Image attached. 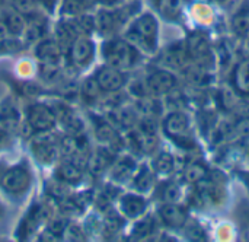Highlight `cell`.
Segmentation results:
<instances>
[{
	"mask_svg": "<svg viewBox=\"0 0 249 242\" xmlns=\"http://www.w3.org/2000/svg\"><path fill=\"white\" fill-rule=\"evenodd\" d=\"M159 23L153 13L144 12L139 15L130 25L125 34V39L134 47L147 53H155L158 48Z\"/></svg>",
	"mask_w": 249,
	"mask_h": 242,
	"instance_id": "1",
	"label": "cell"
},
{
	"mask_svg": "<svg viewBox=\"0 0 249 242\" xmlns=\"http://www.w3.org/2000/svg\"><path fill=\"white\" fill-rule=\"evenodd\" d=\"M102 56L108 66L127 70L137 64L139 48L124 38H111L102 45Z\"/></svg>",
	"mask_w": 249,
	"mask_h": 242,
	"instance_id": "2",
	"label": "cell"
},
{
	"mask_svg": "<svg viewBox=\"0 0 249 242\" xmlns=\"http://www.w3.org/2000/svg\"><path fill=\"white\" fill-rule=\"evenodd\" d=\"M163 131L177 145L182 148H193L194 140L190 133V120L187 114L181 111H174L168 114L163 120Z\"/></svg>",
	"mask_w": 249,
	"mask_h": 242,
	"instance_id": "3",
	"label": "cell"
},
{
	"mask_svg": "<svg viewBox=\"0 0 249 242\" xmlns=\"http://www.w3.org/2000/svg\"><path fill=\"white\" fill-rule=\"evenodd\" d=\"M31 184H32V174L25 164H19L4 169L0 178L1 188L12 196L25 194L29 190Z\"/></svg>",
	"mask_w": 249,
	"mask_h": 242,
	"instance_id": "4",
	"label": "cell"
},
{
	"mask_svg": "<svg viewBox=\"0 0 249 242\" xmlns=\"http://www.w3.org/2000/svg\"><path fill=\"white\" fill-rule=\"evenodd\" d=\"M31 150L34 158L42 165H51L58 158L60 148L50 131H39V134L32 140Z\"/></svg>",
	"mask_w": 249,
	"mask_h": 242,
	"instance_id": "5",
	"label": "cell"
},
{
	"mask_svg": "<svg viewBox=\"0 0 249 242\" xmlns=\"http://www.w3.org/2000/svg\"><path fill=\"white\" fill-rule=\"evenodd\" d=\"M26 121L34 131H51L57 124L55 111L45 104H34L26 111Z\"/></svg>",
	"mask_w": 249,
	"mask_h": 242,
	"instance_id": "6",
	"label": "cell"
},
{
	"mask_svg": "<svg viewBox=\"0 0 249 242\" xmlns=\"http://www.w3.org/2000/svg\"><path fill=\"white\" fill-rule=\"evenodd\" d=\"M69 50H70L71 64L79 67V69H83V67L89 66L93 61L95 44H93V41L89 37H85V35L77 37L73 41V44L70 45Z\"/></svg>",
	"mask_w": 249,
	"mask_h": 242,
	"instance_id": "7",
	"label": "cell"
},
{
	"mask_svg": "<svg viewBox=\"0 0 249 242\" xmlns=\"http://www.w3.org/2000/svg\"><path fill=\"white\" fill-rule=\"evenodd\" d=\"M93 77L98 82L101 91L107 92V93L118 92L125 85V76L123 73V70L115 69V67L108 66V64L104 67H99Z\"/></svg>",
	"mask_w": 249,
	"mask_h": 242,
	"instance_id": "8",
	"label": "cell"
},
{
	"mask_svg": "<svg viewBox=\"0 0 249 242\" xmlns=\"http://www.w3.org/2000/svg\"><path fill=\"white\" fill-rule=\"evenodd\" d=\"M177 86V77L169 70H155L146 79V88L150 95L160 96L171 92Z\"/></svg>",
	"mask_w": 249,
	"mask_h": 242,
	"instance_id": "9",
	"label": "cell"
},
{
	"mask_svg": "<svg viewBox=\"0 0 249 242\" xmlns=\"http://www.w3.org/2000/svg\"><path fill=\"white\" fill-rule=\"evenodd\" d=\"M147 209V202L143 196L127 193L120 197V212L127 219H139L144 215Z\"/></svg>",
	"mask_w": 249,
	"mask_h": 242,
	"instance_id": "10",
	"label": "cell"
},
{
	"mask_svg": "<svg viewBox=\"0 0 249 242\" xmlns=\"http://www.w3.org/2000/svg\"><path fill=\"white\" fill-rule=\"evenodd\" d=\"M61 54H63V48L54 38H44L35 47V56L41 63L58 64Z\"/></svg>",
	"mask_w": 249,
	"mask_h": 242,
	"instance_id": "11",
	"label": "cell"
},
{
	"mask_svg": "<svg viewBox=\"0 0 249 242\" xmlns=\"http://www.w3.org/2000/svg\"><path fill=\"white\" fill-rule=\"evenodd\" d=\"M159 218L168 228H182L187 223V212L177 203H165L159 209Z\"/></svg>",
	"mask_w": 249,
	"mask_h": 242,
	"instance_id": "12",
	"label": "cell"
},
{
	"mask_svg": "<svg viewBox=\"0 0 249 242\" xmlns=\"http://www.w3.org/2000/svg\"><path fill=\"white\" fill-rule=\"evenodd\" d=\"M114 153L108 148H98L88 158V167L93 175H101L114 164Z\"/></svg>",
	"mask_w": 249,
	"mask_h": 242,
	"instance_id": "13",
	"label": "cell"
},
{
	"mask_svg": "<svg viewBox=\"0 0 249 242\" xmlns=\"http://www.w3.org/2000/svg\"><path fill=\"white\" fill-rule=\"evenodd\" d=\"M136 169V161L131 156H123L111 165V180L115 183H125L133 178Z\"/></svg>",
	"mask_w": 249,
	"mask_h": 242,
	"instance_id": "14",
	"label": "cell"
},
{
	"mask_svg": "<svg viewBox=\"0 0 249 242\" xmlns=\"http://www.w3.org/2000/svg\"><path fill=\"white\" fill-rule=\"evenodd\" d=\"M79 37L76 28L69 18H63L54 26V39L61 45V48H70L73 41Z\"/></svg>",
	"mask_w": 249,
	"mask_h": 242,
	"instance_id": "15",
	"label": "cell"
},
{
	"mask_svg": "<svg viewBox=\"0 0 249 242\" xmlns=\"http://www.w3.org/2000/svg\"><path fill=\"white\" fill-rule=\"evenodd\" d=\"M95 6L93 0H60V15L63 18H74L89 13Z\"/></svg>",
	"mask_w": 249,
	"mask_h": 242,
	"instance_id": "16",
	"label": "cell"
},
{
	"mask_svg": "<svg viewBox=\"0 0 249 242\" xmlns=\"http://www.w3.org/2000/svg\"><path fill=\"white\" fill-rule=\"evenodd\" d=\"M55 115H57V121H60L63 124V127L69 133L80 134L82 127H83V123H82V120L77 117V114L71 108L61 105L58 108V111H55Z\"/></svg>",
	"mask_w": 249,
	"mask_h": 242,
	"instance_id": "17",
	"label": "cell"
},
{
	"mask_svg": "<svg viewBox=\"0 0 249 242\" xmlns=\"http://www.w3.org/2000/svg\"><path fill=\"white\" fill-rule=\"evenodd\" d=\"M188 51L197 61H207L212 58V50L203 35H194L188 41Z\"/></svg>",
	"mask_w": 249,
	"mask_h": 242,
	"instance_id": "18",
	"label": "cell"
},
{
	"mask_svg": "<svg viewBox=\"0 0 249 242\" xmlns=\"http://www.w3.org/2000/svg\"><path fill=\"white\" fill-rule=\"evenodd\" d=\"M57 175L60 181H64L67 184H77L82 180V168L80 164H77L73 159L64 161L60 164L57 169Z\"/></svg>",
	"mask_w": 249,
	"mask_h": 242,
	"instance_id": "19",
	"label": "cell"
},
{
	"mask_svg": "<svg viewBox=\"0 0 249 242\" xmlns=\"http://www.w3.org/2000/svg\"><path fill=\"white\" fill-rule=\"evenodd\" d=\"M153 181H155L153 171L147 165H142L139 169H136V172L133 175V187L139 193H143V194L149 193L152 190Z\"/></svg>",
	"mask_w": 249,
	"mask_h": 242,
	"instance_id": "20",
	"label": "cell"
},
{
	"mask_svg": "<svg viewBox=\"0 0 249 242\" xmlns=\"http://www.w3.org/2000/svg\"><path fill=\"white\" fill-rule=\"evenodd\" d=\"M3 20L6 22L7 25V29L10 32V35H15V37H19V35H23L26 26H28V20H26V16L19 13L18 10L12 9V10H7L6 12V16L3 18Z\"/></svg>",
	"mask_w": 249,
	"mask_h": 242,
	"instance_id": "21",
	"label": "cell"
},
{
	"mask_svg": "<svg viewBox=\"0 0 249 242\" xmlns=\"http://www.w3.org/2000/svg\"><path fill=\"white\" fill-rule=\"evenodd\" d=\"M20 126V117L13 105H3L0 108V127L6 131H15Z\"/></svg>",
	"mask_w": 249,
	"mask_h": 242,
	"instance_id": "22",
	"label": "cell"
},
{
	"mask_svg": "<svg viewBox=\"0 0 249 242\" xmlns=\"http://www.w3.org/2000/svg\"><path fill=\"white\" fill-rule=\"evenodd\" d=\"M159 13L168 20H177L182 12V0H155Z\"/></svg>",
	"mask_w": 249,
	"mask_h": 242,
	"instance_id": "23",
	"label": "cell"
},
{
	"mask_svg": "<svg viewBox=\"0 0 249 242\" xmlns=\"http://www.w3.org/2000/svg\"><path fill=\"white\" fill-rule=\"evenodd\" d=\"M233 85L241 93L249 95V60H244L235 67Z\"/></svg>",
	"mask_w": 249,
	"mask_h": 242,
	"instance_id": "24",
	"label": "cell"
},
{
	"mask_svg": "<svg viewBox=\"0 0 249 242\" xmlns=\"http://www.w3.org/2000/svg\"><path fill=\"white\" fill-rule=\"evenodd\" d=\"M112 115L115 118V123L124 129H131L137 123L136 110L131 107H115L112 111Z\"/></svg>",
	"mask_w": 249,
	"mask_h": 242,
	"instance_id": "25",
	"label": "cell"
},
{
	"mask_svg": "<svg viewBox=\"0 0 249 242\" xmlns=\"http://www.w3.org/2000/svg\"><path fill=\"white\" fill-rule=\"evenodd\" d=\"M233 31L241 37H248L249 34V6L244 4L232 19Z\"/></svg>",
	"mask_w": 249,
	"mask_h": 242,
	"instance_id": "26",
	"label": "cell"
},
{
	"mask_svg": "<svg viewBox=\"0 0 249 242\" xmlns=\"http://www.w3.org/2000/svg\"><path fill=\"white\" fill-rule=\"evenodd\" d=\"M95 136L101 143H111L117 139V131L111 126V123L99 118V121L95 123Z\"/></svg>",
	"mask_w": 249,
	"mask_h": 242,
	"instance_id": "27",
	"label": "cell"
},
{
	"mask_svg": "<svg viewBox=\"0 0 249 242\" xmlns=\"http://www.w3.org/2000/svg\"><path fill=\"white\" fill-rule=\"evenodd\" d=\"M155 171L162 174V175H168L175 169V159L169 152H160L156 158H155Z\"/></svg>",
	"mask_w": 249,
	"mask_h": 242,
	"instance_id": "28",
	"label": "cell"
},
{
	"mask_svg": "<svg viewBox=\"0 0 249 242\" xmlns=\"http://www.w3.org/2000/svg\"><path fill=\"white\" fill-rule=\"evenodd\" d=\"M184 177L188 183L191 184H197L198 181L204 180L207 177V168L204 164L201 162H193L185 168Z\"/></svg>",
	"mask_w": 249,
	"mask_h": 242,
	"instance_id": "29",
	"label": "cell"
},
{
	"mask_svg": "<svg viewBox=\"0 0 249 242\" xmlns=\"http://www.w3.org/2000/svg\"><path fill=\"white\" fill-rule=\"evenodd\" d=\"M153 228H155L153 219H152V218H143V219H140V221L133 226L131 237H134V238H137V240H143V238L152 235Z\"/></svg>",
	"mask_w": 249,
	"mask_h": 242,
	"instance_id": "30",
	"label": "cell"
},
{
	"mask_svg": "<svg viewBox=\"0 0 249 242\" xmlns=\"http://www.w3.org/2000/svg\"><path fill=\"white\" fill-rule=\"evenodd\" d=\"M102 93L98 82L95 80V77H89L83 82L82 88H80V95L88 99V101H95L99 98V95Z\"/></svg>",
	"mask_w": 249,
	"mask_h": 242,
	"instance_id": "31",
	"label": "cell"
},
{
	"mask_svg": "<svg viewBox=\"0 0 249 242\" xmlns=\"http://www.w3.org/2000/svg\"><path fill=\"white\" fill-rule=\"evenodd\" d=\"M160 199L165 203H177V202H179V199H181V188H179V186L175 184V183H166L162 187Z\"/></svg>",
	"mask_w": 249,
	"mask_h": 242,
	"instance_id": "32",
	"label": "cell"
},
{
	"mask_svg": "<svg viewBox=\"0 0 249 242\" xmlns=\"http://www.w3.org/2000/svg\"><path fill=\"white\" fill-rule=\"evenodd\" d=\"M165 63L172 67H181L185 60V51L182 48H169L163 57Z\"/></svg>",
	"mask_w": 249,
	"mask_h": 242,
	"instance_id": "33",
	"label": "cell"
},
{
	"mask_svg": "<svg viewBox=\"0 0 249 242\" xmlns=\"http://www.w3.org/2000/svg\"><path fill=\"white\" fill-rule=\"evenodd\" d=\"M41 76L44 77L45 82L51 83V82H57L61 76L58 64H50V63H42L41 67Z\"/></svg>",
	"mask_w": 249,
	"mask_h": 242,
	"instance_id": "34",
	"label": "cell"
},
{
	"mask_svg": "<svg viewBox=\"0 0 249 242\" xmlns=\"http://www.w3.org/2000/svg\"><path fill=\"white\" fill-rule=\"evenodd\" d=\"M35 7H36L35 0H12V9L18 10L19 13H22L25 16L34 15Z\"/></svg>",
	"mask_w": 249,
	"mask_h": 242,
	"instance_id": "35",
	"label": "cell"
},
{
	"mask_svg": "<svg viewBox=\"0 0 249 242\" xmlns=\"http://www.w3.org/2000/svg\"><path fill=\"white\" fill-rule=\"evenodd\" d=\"M66 228H67V223H66V221H64L63 218H54V219L50 221V223H48V232H50L51 235H54L57 240H58V237L64 235Z\"/></svg>",
	"mask_w": 249,
	"mask_h": 242,
	"instance_id": "36",
	"label": "cell"
},
{
	"mask_svg": "<svg viewBox=\"0 0 249 242\" xmlns=\"http://www.w3.org/2000/svg\"><path fill=\"white\" fill-rule=\"evenodd\" d=\"M187 237L193 241H204L207 240V235L204 232V229L200 225H193L190 228H187Z\"/></svg>",
	"mask_w": 249,
	"mask_h": 242,
	"instance_id": "37",
	"label": "cell"
},
{
	"mask_svg": "<svg viewBox=\"0 0 249 242\" xmlns=\"http://www.w3.org/2000/svg\"><path fill=\"white\" fill-rule=\"evenodd\" d=\"M64 235H66L69 240H71V241H82L83 237H85L82 228H79V226H76V225H67V228H66V231H64Z\"/></svg>",
	"mask_w": 249,
	"mask_h": 242,
	"instance_id": "38",
	"label": "cell"
},
{
	"mask_svg": "<svg viewBox=\"0 0 249 242\" xmlns=\"http://www.w3.org/2000/svg\"><path fill=\"white\" fill-rule=\"evenodd\" d=\"M235 131H236V134H238L241 139H244V140L249 139V118H242V120H239V121L236 123Z\"/></svg>",
	"mask_w": 249,
	"mask_h": 242,
	"instance_id": "39",
	"label": "cell"
},
{
	"mask_svg": "<svg viewBox=\"0 0 249 242\" xmlns=\"http://www.w3.org/2000/svg\"><path fill=\"white\" fill-rule=\"evenodd\" d=\"M93 1L101 7H118L125 3V0H93Z\"/></svg>",
	"mask_w": 249,
	"mask_h": 242,
	"instance_id": "40",
	"label": "cell"
},
{
	"mask_svg": "<svg viewBox=\"0 0 249 242\" xmlns=\"http://www.w3.org/2000/svg\"><path fill=\"white\" fill-rule=\"evenodd\" d=\"M9 35H10V32H9V29H7L6 22H4L3 19H0V44L4 42V41L9 38Z\"/></svg>",
	"mask_w": 249,
	"mask_h": 242,
	"instance_id": "41",
	"label": "cell"
},
{
	"mask_svg": "<svg viewBox=\"0 0 249 242\" xmlns=\"http://www.w3.org/2000/svg\"><path fill=\"white\" fill-rule=\"evenodd\" d=\"M38 3H41L47 10H50V12H54V9L58 6V0H39Z\"/></svg>",
	"mask_w": 249,
	"mask_h": 242,
	"instance_id": "42",
	"label": "cell"
},
{
	"mask_svg": "<svg viewBox=\"0 0 249 242\" xmlns=\"http://www.w3.org/2000/svg\"><path fill=\"white\" fill-rule=\"evenodd\" d=\"M9 142V131H6L4 129H0V148L6 146Z\"/></svg>",
	"mask_w": 249,
	"mask_h": 242,
	"instance_id": "43",
	"label": "cell"
},
{
	"mask_svg": "<svg viewBox=\"0 0 249 242\" xmlns=\"http://www.w3.org/2000/svg\"><path fill=\"white\" fill-rule=\"evenodd\" d=\"M25 92H26L28 95H36V93L39 92V89H38V86H35V85H32V83H28L26 88H25Z\"/></svg>",
	"mask_w": 249,
	"mask_h": 242,
	"instance_id": "44",
	"label": "cell"
},
{
	"mask_svg": "<svg viewBox=\"0 0 249 242\" xmlns=\"http://www.w3.org/2000/svg\"><path fill=\"white\" fill-rule=\"evenodd\" d=\"M3 172H4V169H1V168H0V178H1V175H3Z\"/></svg>",
	"mask_w": 249,
	"mask_h": 242,
	"instance_id": "45",
	"label": "cell"
},
{
	"mask_svg": "<svg viewBox=\"0 0 249 242\" xmlns=\"http://www.w3.org/2000/svg\"><path fill=\"white\" fill-rule=\"evenodd\" d=\"M214 1H219V3H223V1H226V0H214Z\"/></svg>",
	"mask_w": 249,
	"mask_h": 242,
	"instance_id": "46",
	"label": "cell"
},
{
	"mask_svg": "<svg viewBox=\"0 0 249 242\" xmlns=\"http://www.w3.org/2000/svg\"><path fill=\"white\" fill-rule=\"evenodd\" d=\"M125 1H137V0H125Z\"/></svg>",
	"mask_w": 249,
	"mask_h": 242,
	"instance_id": "47",
	"label": "cell"
},
{
	"mask_svg": "<svg viewBox=\"0 0 249 242\" xmlns=\"http://www.w3.org/2000/svg\"><path fill=\"white\" fill-rule=\"evenodd\" d=\"M248 47H249V34H248Z\"/></svg>",
	"mask_w": 249,
	"mask_h": 242,
	"instance_id": "48",
	"label": "cell"
},
{
	"mask_svg": "<svg viewBox=\"0 0 249 242\" xmlns=\"http://www.w3.org/2000/svg\"><path fill=\"white\" fill-rule=\"evenodd\" d=\"M35 1H36V3H38V1H39V0H35Z\"/></svg>",
	"mask_w": 249,
	"mask_h": 242,
	"instance_id": "49",
	"label": "cell"
}]
</instances>
